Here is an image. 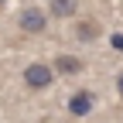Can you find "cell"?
<instances>
[{
    "mask_svg": "<svg viewBox=\"0 0 123 123\" xmlns=\"http://www.w3.org/2000/svg\"><path fill=\"white\" fill-rule=\"evenodd\" d=\"M51 82H55V72H51V65H44V62H31L24 68V86L27 89H48Z\"/></svg>",
    "mask_w": 123,
    "mask_h": 123,
    "instance_id": "obj_1",
    "label": "cell"
},
{
    "mask_svg": "<svg viewBox=\"0 0 123 123\" xmlns=\"http://www.w3.org/2000/svg\"><path fill=\"white\" fill-rule=\"evenodd\" d=\"M116 92H120V99H123V72L116 75Z\"/></svg>",
    "mask_w": 123,
    "mask_h": 123,
    "instance_id": "obj_8",
    "label": "cell"
},
{
    "mask_svg": "<svg viewBox=\"0 0 123 123\" xmlns=\"http://www.w3.org/2000/svg\"><path fill=\"white\" fill-rule=\"evenodd\" d=\"M51 72L55 75H79L82 72V58H75V55H58L51 62Z\"/></svg>",
    "mask_w": 123,
    "mask_h": 123,
    "instance_id": "obj_3",
    "label": "cell"
},
{
    "mask_svg": "<svg viewBox=\"0 0 123 123\" xmlns=\"http://www.w3.org/2000/svg\"><path fill=\"white\" fill-rule=\"evenodd\" d=\"M68 113L72 116H89L92 113V92H86V89L75 92V96L68 99Z\"/></svg>",
    "mask_w": 123,
    "mask_h": 123,
    "instance_id": "obj_4",
    "label": "cell"
},
{
    "mask_svg": "<svg viewBox=\"0 0 123 123\" xmlns=\"http://www.w3.org/2000/svg\"><path fill=\"white\" fill-rule=\"evenodd\" d=\"M75 10H79L75 0H51V7H48L51 17H75Z\"/></svg>",
    "mask_w": 123,
    "mask_h": 123,
    "instance_id": "obj_5",
    "label": "cell"
},
{
    "mask_svg": "<svg viewBox=\"0 0 123 123\" xmlns=\"http://www.w3.org/2000/svg\"><path fill=\"white\" fill-rule=\"evenodd\" d=\"M17 24H21V31H24V34H44V27H48V17H44V10H41V7H27V10H21Z\"/></svg>",
    "mask_w": 123,
    "mask_h": 123,
    "instance_id": "obj_2",
    "label": "cell"
},
{
    "mask_svg": "<svg viewBox=\"0 0 123 123\" xmlns=\"http://www.w3.org/2000/svg\"><path fill=\"white\" fill-rule=\"evenodd\" d=\"M75 34H79L82 41H92V38H99V24H96V21L79 17V21H75Z\"/></svg>",
    "mask_w": 123,
    "mask_h": 123,
    "instance_id": "obj_6",
    "label": "cell"
},
{
    "mask_svg": "<svg viewBox=\"0 0 123 123\" xmlns=\"http://www.w3.org/2000/svg\"><path fill=\"white\" fill-rule=\"evenodd\" d=\"M110 41H113V48H116V51H123V34H113Z\"/></svg>",
    "mask_w": 123,
    "mask_h": 123,
    "instance_id": "obj_7",
    "label": "cell"
},
{
    "mask_svg": "<svg viewBox=\"0 0 123 123\" xmlns=\"http://www.w3.org/2000/svg\"><path fill=\"white\" fill-rule=\"evenodd\" d=\"M4 4H7V0H0V7H4Z\"/></svg>",
    "mask_w": 123,
    "mask_h": 123,
    "instance_id": "obj_9",
    "label": "cell"
}]
</instances>
